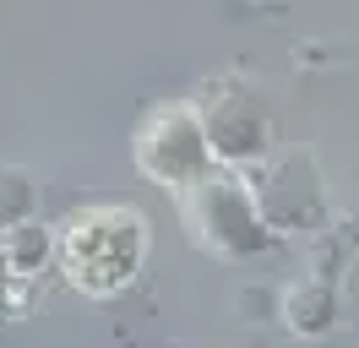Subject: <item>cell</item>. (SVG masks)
Returning <instances> with one entry per match:
<instances>
[{
    "mask_svg": "<svg viewBox=\"0 0 359 348\" xmlns=\"http://www.w3.org/2000/svg\"><path fill=\"white\" fill-rule=\"evenodd\" d=\"M142 142H158V152H142V163L153 169V180H169V185L196 180L202 163H207V136H202V126H196L191 109H163V114H153L147 130H142Z\"/></svg>",
    "mask_w": 359,
    "mask_h": 348,
    "instance_id": "obj_2",
    "label": "cell"
},
{
    "mask_svg": "<svg viewBox=\"0 0 359 348\" xmlns=\"http://www.w3.org/2000/svg\"><path fill=\"white\" fill-rule=\"evenodd\" d=\"M60 267L76 288L114 294L136 278L142 267V223L131 207H93L76 213L60 234Z\"/></svg>",
    "mask_w": 359,
    "mask_h": 348,
    "instance_id": "obj_1",
    "label": "cell"
}]
</instances>
